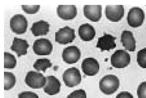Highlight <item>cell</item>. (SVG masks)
Masks as SVG:
<instances>
[{
  "label": "cell",
  "mask_w": 146,
  "mask_h": 98,
  "mask_svg": "<svg viewBox=\"0 0 146 98\" xmlns=\"http://www.w3.org/2000/svg\"><path fill=\"white\" fill-rule=\"evenodd\" d=\"M119 78L114 75L109 74L104 76L100 82V91L105 95H111L115 92L119 87Z\"/></svg>",
  "instance_id": "obj_1"
},
{
  "label": "cell",
  "mask_w": 146,
  "mask_h": 98,
  "mask_svg": "<svg viewBox=\"0 0 146 98\" xmlns=\"http://www.w3.org/2000/svg\"><path fill=\"white\" fill-rule=\"evenodd\" d=\"M46 77L42 73L35 71H30L27 73L25 77V82L28 87L33 89H41L45 86Z\"/></svg>",
  "instance_id": "obj_2"
},
{
  "label": "cell",
  "mask_w": 146,
  "mask_h": 98,
  "mask_svg": "<svg viewBox=\"0 0 146 98\" xmlns=\"http://www.w3.org/2000/svg\"><path fill=\"white\" fill-rule=\"evenodd\" d=\"M63 79L66 87H73L81 83L82 77L80 71L73 67L65 71L63 74Z\"/></svg>",
  "instance_id": "obj_3"
},
{
  "label": "cell",
  "mask_w": 146,
  "mask_h": 98,
  "mask_svg": "<svg viewBox=\"0 0 146 98\" xmlns=\"http://www.w3.org/2000/svg\"><path fill=\"white\" fill-rule=\"evenodd\" d=\"M111 65L116 68H123L127 67L131 62L129 54L124 50H118L111 56Z\"/></svg>",
  "instance_id": "obj_4"
},
{
  "label": "cell",
  "mask_w": 146,
  "mask_h": 98,
  "mask_svg": "<svg viewBox=\"0 0 146 98\" xmlns=\"http://www.w3.org/2000/svg\"><path fill=\"white\" fill-rule=\"evenodd\" d=\"M145 12L139 7L131 8L127 17V23L132 28H138L142 26L145 20Z\"/></svg>",
  "instance_id": "obj_5"
},
{
  "label": "cell",
  "mask_w": 146,
  "mask_h": 98,
  "mask_svg": "<svg viewBox=\"0 0 146 98\" xmlns=\"http://www.w3.org/2000/svg\"><path fill=\"white\" fill-rule=\"evenodd\" d=\"M12 31L16 34H21L27 31L28 23L27 19L22 15H16L12 18L10 21Z\"/></svg>",
  "instance_id": "obj_6"
},
{
  "label": "cell",
  "mask_w": 146,
  "mask_h": 98,
  "mask_svg": "<svg viewBox=\"0 0 146 98\" xmlns=\"http://www.w3.org/2000/svg\"><path fill=\"white\" fill-rule=\"evenodd\" d=\"M76 37L75 31L69 26L59 29L55 33V42L61 45H66L73 42Z\"/></svg>",
  "instance_id": "obj_7"
},
{
  "label": "cell",
  "mask_w": 146,
  "mask_h": 98,
  "mask_svg": "<svg viewBox=\"0 0 146 98\" xmlns=\"http://www.w3.org/2000/svg\"><path fill=\"white\" fill-rule=\"evenodd\" d=\"M33 47L35 54L39 56L49 55L53 50L52 42L46 38H40L36 40Z\"/></svg>",
  "instance_id": "obj_8"
},
{
  "label": "cell",
  "mask_w": 146,
  "mask_h": 98,
  "mask_svg": "<svg viewBox=\"0 0 146 98\" xmlns=\"http://www.w3.org/2000/svg\"><path fill=\"white\" fill-rule=\"evenodd\" d=\"M62 56L63 60L66 63L74 64L77 63L80 58V50L76 46H69L64 49Z\"/></svg>",
  "instance_id": "obj_9"
},
{
  "label": "cell",
  "mask_w": 146,
  "mask_h": 98,
  "mask_svg": "<svg viewBox=\"0 0 146 98\" xmlns=\"http://www.w3.org/2000/svg\"><path fill=\"white\" fill-rule=\"evenodd\" d=\"M106 18L110 21L116 23L120 21L124 15L123 5H108L105 9Z\"/></svg>",
  "instance_id": "obj_10"
},
{
  "label": "cell",
  "mask_w": 146,
  "mask_h": 98,
  "mask_svg": "<svg viewBox=\"0 0 146 98\" xmlns=\"http://www.w3.org/2000/svg\"><path fill=\"white\" fill-rule=\"evenodd\" d=\"M100 64L95 58L89 57L85 58L81 64L82 72L87 76H94L100 71Z\"/></svg>",
  "instance_id": "obj_11"
},
{
  "label": "cell",
  "mask_w": 146,
  "mask_h": 98,
  "mask_svg": "<svg viewBox=\"0 0 146 98\" xmlns=\"http://www.w3.org/2000/svg\"><path fill=\"white\" fill-rule=\"evenodd\" d=\"M46 83L44 87V91L50 95L58 94L61 90V84L60 81L54 76H48L46 77Z\"/></svg>",
  "instance_id": "obj_12"
},
{
  "label": "cell",
  "mask_w": 146,
  "mask_h": 98,
  "mask_svg": "<svg viewBox=\"0 0 146 98\" xmlns=\"http://www.w3.org/2000/svg\"><path fill=\"white\" fill-rule=\"evenodd\" d=\"M84 13L85 17L92 22H98L102 15L101 5H85Z\"/></svg>",
  "instance_id": "obj_13"
},
{
  "label": "cell",
  "mask_w": 146,
  "mask_h": 98,
  "mask_svg": "<svg viewBox=\"0 0 146 98\" xmlns=\"http://www.w3.org/2000/svg\"><path fill=\"white\" fill-rule=\"evenodd\" d=\"M115 37L111 34H105L102 37L98 38L96 46L102 52L110 51L111 49L115 48Z\"/></svg>",
  "instance_id": "obj_14"
},
{
  "label": "cell",
  "mask_w": 146,
  "mask_h": 98,
  "mask_svg": "<svg viewBox=\"0 0 146 98\" xmlns=\"http://www.w3.org/2000/svg\"><path fill=\"white\" fill-rule=\"evenodd\" d=\"M77 8L75 5H58L57 8L58 15L61 19L70 20L77 16Z\"/></svg>",
  "instance_id": "obj_15"
},
{
  "label": "cell",
  "mask_w": 146,
  "mask_h": 98,
  "mask_svg": "<svg viewBox=\"0 0 146 98\" xmlns=\"http://www.w3.org/2000/svg\"><path fill=\"white\" fill-rule=\"evenodd\" d=\"M121 42L127 50L134 52L136 48V42L132 32L129 30H124L121 38Z\"/></svg>",
  "instance_id": "obj_16"
},
{
  "label": "cell",
  "mask_w": 146,
  "mask_h": 98,
  "mask_svg": "<svg viewBox=\"0 0 146 98\" xmlns=\"http://www.w3.org/2000/svg\"><path fill=\"white\" fill-rule=\"evenodd\" d=\"M79 36L85 42L92 40L96 36V30L94 26L88 23L81 24L78 30Z\"/></svg>",
  "instance_id": "obj_17"
},
{
  "label": "cell",
  "mask_w": 146,
  "mask_h": 98,
  "mask_svg": "<svg viewBox=\"0 0 146 98\" xmlns=\"http://www.w3.org/2000/svg\"><path fill=\"white\" fill-rule=\"evenodd\" d=\"M29 44L27 40L21 38L15 37L11 46V49L15 52L19 57L26 55Z\"/></svg>",
  "instance_id": "obj_18"
},
{
  "label": "cell",
  "mask_w": 146,
  "mask_h": 98,
  "mask_svg": "<svg viewBox=\"0 0 146 98\" xmlns=\"http://www.w3.org/2000/svg\"><path fill=\"white\" fill-rule=\"evenodd\" d=\"M50 24L44 20H40L34 23L31 28V31L35 36H45L49 32Z\"/></svg>",
  "instance_id": "obj_19"
},
{
  "label": "cell",
  "mask_w": 146,
  "mask_h": 98,
  "mask_svg": "<svg viewBox=\"0 0 146 98\" xmlns=\"http://www.w3.org/2000/svg\"><path fill=\"white\" fill-rule=\"evenodd\" d=\"M52 66V64L48 59L42 58L36 60L33 66L38 71L45 72L47 68H50Z\"/></svg>",
  "instance_id": "obj_20"
},
{
  "label": "cell",
  "mask_w": 146,
  "mask_h": 98,
  "mask_svg": "<svg viewBox=\"0 0 146 98\" xmlns=\"http://www.w3.org/2000/svg\"><path fill=\"white\" fill-rule=\"evenodd\" d=\"M15 75L10 72H4V90H9L15 85Z\"/></svg>",
  "instance_id": "obj_21"
},
{
  "label": "cell",
  "mask_w": 146,
  "mask_h": 98,
  "mask_svg": "<svg viewBox=\"0 0 146 98\" xmlns=\"http://www.w3.org/2000/svg\"><path fill=\"white\" fill-rule=\"evenodd\" d=\"M17 65V60L15 56L11 53H4V68L13 69Z\"/></svg>",
  "instance_id": "obj_22"
},
{
  "label": "cell",
  "mask_w": 146,
  "mask_h": 98,
  "mask_svg": "<svg viewBox=\"0 0 146 98\" xmlns=\"http://www.w3.org/2000/svg\"><path fill=\"white\" fill-rule=\"evenodd\" d=\"M137 61L140 67L146 68V48L140 50L138 52Z\"/></svg>",
  "instance_id": "obj_23"
},
{
  "label": "cell",
  "mask_w": 146,
  "mask_h": 98,
  "mask_svg": "<svg viewBox=\"0 0 146 98\" xmlns=\"http://www.w3.org/2000/svg\"><path fill=\"white\" fill-rule=\"evenodd\" d=\"M22 9L27 14L34 15L38 11L40 5H23Z\"/></svg>",
  "instance_id": "obj_24"
},
{
  "label": "cell",
  "mask_w": 146,
  "mask_h": 98,
  "mask_svg": "<svg viewBox=\"0 0 146 98\" xmlns=\"http://www.w3.org/2000/svg\"><path fill=\"white\" fill-rule=\"evenodd\" d=\"M66 98H87V94L85 90L79 89L74 91Z\"/></svg>",
  "instance_id": "obj_25"
},
{
  "label": "cell",
  "mask_w": 146,
  "mask_h": 98,
  "mask_svg": "<svg viewBox=\"0 0 146 98\" xmlns=\"http://www.w3.org/2000/svg\"><path fill=\"white\" fill-rule=\"evenodd\" d=\"M138 98H146V82H143L139 85L137 89Z\"/></svg>",
  "instance_id": "obj_26"
},
{
  "label": "cell",
  "mask_w": 146,
  "mask_h": 98,
  "mask_svg": "<svg viewBox=\"0 0 146 98\" xmlns=\"http://www.w3.org/2000/svg\"><path fill=\"white\" fill-rule=\"evenodd\" d=\"M18 98H39V97L34 92L31 91H24L19 94Z\"/></svg>",
  "instance_id": "obj_27"
},
{
  "label": "cell",
  "mask_w": 146,
  "mask_h": 98,
  "mask_svg": "<svg viewBox=\"0 0 146 98\" xmlns=\"http://www.w3.org/2000/svg\"><path fill=\"white\" fill-rule=\"evenodd\" d=\"M115 98H134V97L130 93L127 91H123L117 94Z\"/></svg>",
  "instance_id": "obj_28"
},
{
  "label": "cell",
  "mask_w": 146,
  "mask_h": 98,
  "mask_svg": "<svg viewBox=\"0 0 146 98\" xmlns=\"http://www.w3.org/2000/svg\"></svg>",
  "instance_id": "obj_29"
}]
</instances>
